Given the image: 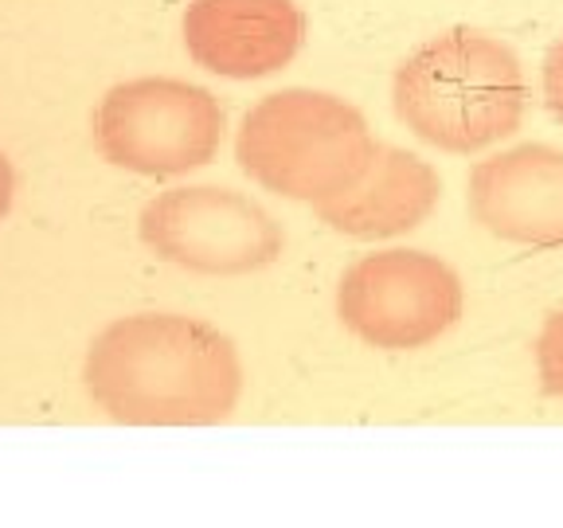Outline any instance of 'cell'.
Instances as JSON below:
<instances>
[{
  "mask_svg": "<svg viewBox=\"0 0 563 528\" xmlns=\"http://www.w3.org/2000/svg\"><path fill=\"white\" fill-rule=\"evenodd\" d=\"M466 204L493 239L563 246V150L517 145L477 161Z\"/></svg>",
  "mask_w": 563,
  "mask_h": 528,
  "instance_id": "7",
  "label": "cell"
},
{
  "mask_svg": "<svg viewBox=\"0 0 563 528\" xmlns=\"http://www.w3.org/2000/svg\"><path fill=\"white\" fill-rule=\"evenodd\" d=\"M544 102L555 118L563 122V35L544 59Z\"/></svg>",
  "mask_w": 563,
  "mask_h": 528,
  "instance_id": "11",
  "label": "cell"
},
{
  "mask_svg": "<svg viewBox=\"0 0 563 528\" xmlns=\"http://www.w3.org/2000/svg\"><path fill=\"white\" fill-rule=\"evenodd\" d=\"M376 141L356 106L325 90H278L243 118L235 157L255 185L286 200L321 204L361 176Z\"/></svg>",
  "mask_w": 563,
  "mask_h": 528,
  "instance_id": "3",
  "label": "cell"
},
{
  "mask_svg": "<svg viewBox=\"0 0 563 528\" xmlns=\"http://www.w3.org/2000/svg\"><path fill=\"white\" fill-rule=\"evenodd\" d=\"M344 329L384 352L434 344L462 317V282L427 251H376L352 263L336 290Z\"/></svg>",
  "mask_w": 563,
  "mask_h": 528,
  "instance_id": "5",
  "label": "cell"
},
{
  "mask_svg": "<svg viewBox=\"0 0 563 528\" xmlns=\"http://www.w3.org/2000/svg\"><path fill=\"white\" fill-rule=\"evenodd\" d=\"M220 98L185 79H130L102 98L95 141L110 165L137 176H185L223 145Z\"/></svg>",
  "mask_w": 563,
  "mask_h": 528,
  "instance_id": "4",
  "label": "cell"
},
{
  "mask_svg": "<svg viewBox=\"0 0 563 528\" xmlns=\"http://www.w3.org/2000/svg\"><path fill=\"white\" fill-rule=\"evenodd\" d=\"M537 372L552 399L563 404V309H555L537 337Z\"/></svg>",
  "mask_w": 563,
  "mask_h": 528,
  "instance_id": "10",
  "label": "cell"
},
{
  "mask_svg": "<svg viewBox=\"0 0 563 528\" xmlns=\"http://www.w3.org/2000/svg\"><path fill=\"white\" fill-rule=\"evenodd\" d=\"M12 193H16V176H12L9 157L0 153V220L9 216V208H12Z\"/></svg>",
  "mask_w": 563,
  "mask_h": 528,
  "instance_id": "12",
  "label": "cell"
},
{
  "mask_svg": "<svg viewBox=\"0 0 563 528\" xmlns=\"http://www.w3.org/2000/svg\"><path fill=\"white\" fill-rule=\"evenodd\" d=\"M141 239L153 255L192 274L235 278L282 255V228L251 196L231 188H168L141 211Z\"/></svg>",
  "mask_w": 563,
  "mask_h": 528,
  "instance_id": "6",
  "label": "cell"
},
{
  "mask_svg": "<svg viewBox=\"0 0 563 528\" xmlns=\"http://www.w3.org/2000/svg\"><path fill=\"white\" fill-rule=\"evenodd\" d=\"M87 392L114 422L208 427L235 411L243 364L208 321L137 314L106 326L87 352Z\"/></svg>",
  "mask_w": 563,
  "mask_h": 528,
  "instance_id": "1",
  "label": "cell"
},
{
  "mask_svg": "<svg viewBox=\"0 0 563 528\" xmlns=\"http://www.w3.org/2000/svg\"><path fill=\"white\" fill-rule=\"evenodd\" d=\"M442 180L422 157L376 145L368 165L344 193L317 204L321 223L352 239H391L419 228L439 208Z\"/></svg>",
  "mask_w": 563,
  "mask_h": 528,
  "instance_id": "9",
  "label": "cell"
},
{
  "mask_svg": "<svg viewBox=\"0 0 563 528\" xmlns=\"http://www.w3.org/2000/svg\"><path fill=\"white\" fill-rule=\"evenodd\" d=\"M525 67L509 44L454 28L419 44L391 79L396 118L442 153H482L520 130Z\"/></svg>",
  "mask_w": 563,
  "mask_h": 528,
  "instance_id": "2",
  "label": "cell"
},
{
  "mask_svg": "<svg viewBox=\"0 0 563 528\" xmlns=\"http://www.w3.org/2000/svg\"><path fill=\"white\" fill-rule=\"evenodd\" d=\"M306 16L294 0H192L185 47L223 79H266L298 55Z\"/></svg>",
  "mask_w": 563,
  "mask_h": 528,
  "instance_id": "8",
  "label": "cell"
}]
</instances>
